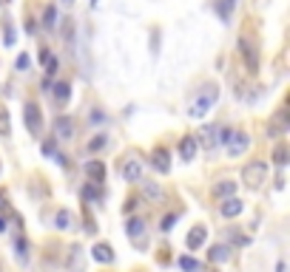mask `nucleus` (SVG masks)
Here are the masks:
<instances>
[{
    "label": "nucleus",
    "instance_id": "1",
    "mask_svg": "<svg viewBox=\"0 0 290 272\" xmlns=\"http://www.w3.org/2000/svg\"><path fill=\"white\" fill-rule=\"evenodd\" d=\"M216 100H219V91H216V85H205V91L199 94L194 100V105L188 108V116H194V119H199V116H205L210 111V108L216 105Z\"/></svg>",
    "mask_w": 290,
    "mask_h": 272
},
{
    "label": "nucleus",
    "instance_id": "2",
    "mask_svg": "<svg viewBox=\"0 0 290 272\" xmlns=\"http://www.w3.org/2000/svg\"><path fill=\"white\" fill-rule=\"evenodd\" d=\"M242 182H245L250 190H259V187L268 182V165H265V162H250V165H245Z\"/></svg>",
    "mask_w": 290,
    "mask_h": 272
},
{
    "label": "nucleus",
    "instance_id": "3",
    "mask_svg": "<svg viewBox=\"0 0 290 272\" xmlns=\"http://www.w3.org/2000/svg\"><path fill=\"white\" fill-rule=\"evenodd\" d=\"M225 148H228V156H242V153L250 148V136L245 133V130H231L228 133V139H225Z\"/></svg>",
    "mask_w": 290,
    "mask_h": 272
},
{
    "label": "nucleus",
    "instance_id": "4",
    "mask_svg": "<svg viewBox=\"0 0 290 272\" xmlns=\"http://www.w3.org/2000/svg\"><path fill=\"white\" fill-rule=\"evenodd\" d=\"M239 54H242V60H245L247 74H256V71H259V51H256L253 40L239 37Z\"/></svg>",
    "mask_w": 290,
    "mask_h": 272
},
{
    "label": "nucleus",
    "instance_id": "5",
    "mask_svg": "<svg viewBox=\"0 0 290 272\" xmlns=\"http://www.w3.org/2000/svg\"><path fill=\"white\" fill-rule=\"evenodd\" d=\"M23 119H26V128L31 136H40L43 130V116H40V105L37 102H26L23 105Z\"/></svg>",
    "mask_w": 290,
    "mask_h": 272
},
{
    "label": "nucleus",
    "instance_id": "6",
    "mask_svg": "<svg viewBox=\"0 0 290 272\" xmlns=\"http://www.w3.org/2000/svg\"><path fill=\"white\" fill-rule=\"evenodd\" d=\"M219 125H205L202 130H199V136H196V145H202L205 151H213L219 145Z\"/></svg>",
    "mask_w": 290,
    "mask_h": 272
},
{
    "label": "nucleus",
    "instance_id": "7",
    "mask_svg": "<svg viewBox=\"0 0 290 272\" xmlns=\"http://www.w3.org/2000/svg\"><path fill=\"white\" fill-rule=\"evenodd\" d=\"M54 139H74V119L57 116L54 119Z\"/></svg>",
    "mask_w": 290,
    "mask_h": 272
},
{
    "label": "nucleus",
    "instance_id": "8",
    "mask_svg": "<svg viewBox=\"0 0 290 272\" xmlns=\"http://www.w3.org/2000/svg\"><path fill=\"white\" fill-rule=\"evenodd\" d=\"M208 241V227H202V224H196V227H191L188 238H185V244H188V250H199L202 244Z\"/></svg>",
    "mask_w": 290,
    "mask_h": 272
},
{
    "label": "nucleus",
    "instance_id": "9",
    "mask_svg": "<svg viewBox=\"0 0 290 272\" xmlns=\"http://www.w3.org/2000/svg\"><path fill=\"white\" fill-rule=\"evenodd\" d=\"M242 210H245V204H242L236 196H228V199H222V204H219V213L225 215V218H236Z\"/></svg>",
    "mask_w": 290,
    "mask_h": 272
},
{
    "label": "nucleus",
    "instance_id": "10",
    "mask_svg": "<svg viewBox=\"0 0 290 272\" xmlns=\"http://www.w3.org/2000/svg\"><path fill=\"white\" fill-rule=\"evenodd\" d=\"M151 165H154V170H157V173H168V170H171V156H168L165 148H154Z\"/></svg>",
    "mask_w": 290,
    "mask_h": 272
},
{
    "label": "nucleus",
    "instance_id": "11",
    "mask_svg": "<svg viewBox=\"0 0 290 272\" xmlns=\"http://www.w3.org/2000/svg\"><path fill=\"white\" fill-rule=\"evenodd\" d=\"M86 176L94 185H102L105 182V165H102L100 159H94V162H86Z\"/></svg>",
    "mask_w": 290,
    "mask_h": 272
},
{
    "label": "nucleus",
    "instance_id": "12",
    "mask_svg": "<svg viewBox=\"0 0 290 272\" xmlns=\"http://www.w3.org/2000/svg\"><path fill=\"white\" fill-rule=\"evenodd\" d=\"M228 258H231V247H228V244H213V247L208 250L210 264H225Z\"/></svg>",
    "mask_w": 290,
    "mask_h": 272
},
{
    "label": "nucleus",
    "instance_id": "13",
    "mask_svg": "<svg viewBox=\"0 0 290 272\" xmlns=\"http://www.w3.org/2000/svg\"><path fill=\"white\" fill-rule=\"evenodd\" d=\"M196 151H199V145H196V136H182V145H179V156L185 159V162H191V159L196 156Z\"/></svg>",
    "mask_w": 290,
    "mask_h": 272
},
{
    "label": "nucleus",
    "instance_id": "14",
    "mask_svg": "<svg viewBox=\"0 0 290 272\" xmlns=\"http://www.w3.org/2000/svg\"><path fill=\"white\" fill-rule=\"evenodd\" d=\"M123 176H125V182H139V179H142V167H139L137 159H125Z\"/></svg>",
    "mask_w": 290,
    "mask_h": 272
},
{
    "label": "nucleus",
    "instance_id": "15",
    "mask_svg": "<svg viewBox=\"0 0 290 272\" xmlns=\"http://www.w3.org/2000/svg\"><path fill=\"white\" fill-rule=\"evenodd\" d=\"M125 233H128V238H134L137 244H142V238H145V221H142V218H131L128 227H125Z\"/></svg>",
    "mask_w": 290,
    "mask_h": 272
},
{
    "label": "nucleus",
    "instance_id": "16",
    "mask_svg": "<svg viewBox=\"0 0 290 272\" xmlns=\"http://www.w3.org/2000/svg\"><path fill=\"white\" fill-rule=\"evenodd\" d=\"M91 255H94V261H100V264H111V261H114V250H111L108 244H97L94 250H91Z\"/></svg>",
    "mask_w": 290,
    "mask_h": 272
},
{
    "label": "nucleus",
    "instance_id": "17",
    "mask_svg": "<svg viewBox=\"0 0 290 272\" xmlns=\"http://www.w3.org/2000/svg\"><path fill=\"white\" fill-rule=\"evenodd\" d=\"M233 190H236V185L228 182V179H222V182L213 185V196H216V199H228V196H233Z\"/></svg>",
    "mask_w": 290,
    "mask_h": 272
},
{
    "label": "nucleus",
    "instance_id": "18",
    "mask_svg": "<svg viewBox=\"0 0 290 272\" xmlns=\"http://www.w3.org/2000/svg\"><path fill=\"white\" fill-rule=\"evenodd\" d=\"M176 264H179L185 272H202V264H199L196 258H191V255H179V261H176Z\"/></svg>",
    "mask_w": 290,
    "mask_h": 272
},
{
    "label": "nucleus",
    "instance_id": "19",
    "mask_svg": "<svg viewBox=\"0 0 290 272\" xmlns=\"http://www.w3.org/2000/svg\"><path fill=\"white\" fill-rule=\"evenodd\" d=\"M57 26V6H46V12H43V29H54Z\"/></svg>",
    "mask_w": 290,
    "mask_h": 272
},
{
    "label": "nucleus",
    "instance_id": "20",
    "mask_svg": "<svg viewBox=\"0 0 290 272\" xmlns=\"http://www.w3.org/2000/svg\"><path fill=\"white\" fill-rule=\"evenodd\" d=\"M287 156H290L287 145H276V151H273V165L284 167V165H287Z\"/></svg>",
    "mask_w": 290,
    "mask_h": 272
},
{
    "label": "nucleus",
    "instance_id": "21",
    "mask_svg": "<svg viewBox=\"0 0 290 272\" xmlns=\"http://www.w3.org/2000/svg\"><path fill=\"white\" fill-rule=\"evenodd\" d=\"M139 182H142V179H139ZM142 196H145V199H162V187L151 185V182H142Z\"/></svg>",
    "mask_w": 290,
    "mask_h": 272
},
{
    "label": "nucleus",
    "instance_id": "22",
    "mask_svg": "<svg viewBox=\"0 0 290 272\" xmlns=\"http://www.w3.org/2000/svg\"><path fill=\"white\" fill-rule=\"evenodd\" d=\"M68 97H71V85H68V82H57V85H54V100L68 102Z\"/></svg>",
    "mask_w": 290,
    "mask_h": 272
},
{
    "label": "nucleus",
    "instance_id": "23",
    "mask_svg": "<svg viewBox=\"0 0 290 272\" xmlns=\"http://www.w3.org/2000/svg\"><path fill=\"white\" fill-rule=\"evenodd\" d=\"M83 199H86V201H97V199H102L100 185H86V187H83Z\"/></svg>",
    "mask_w": 290,
    "mask_h": 272
},
{
    "label": "nucleus",
    "instance_id": "24",
    "mask_svg": "<svg viewBox=\"0 0 290 272\" xmlns=\"http://www.w3.org/2000/svg\"><path fill=\"white\" fill-rule=\"evenodd\" d=\"M12 133V122H9V111L0 105V136H9Z\"/></svg>",
    "mask_w": 290,
    "mask_h": 272
},
{
    "label": "nucleus",
    "instance_id": "25",
    "mask_svg": "<svg viewBox=\"0 0 290 272\" xmlns=\"http://www.w3.org/2000/svg\"><path fill=\"white\" fill-rule=\"evenodd\" d=\"M15 250H17V255H20L23 261L29 258V241H26V236H17L15 238Z\"/></svg>",
    "mask_w": 290,
    "mask_h": 272
},
{
    "label": "nucleus",
    "instance_id": "26",
    "mask_svg": "<svg viewBox=\"0 0 290 272\" xmlns=\"http://www.w3.org/2000/svg\"><path fill=\"white\" fill-rule=\"evenodd\" d=\"M54 221H57V227H60V230H68V227H71V213H68V210H60Z\"/></svg>",
    "mask_w": 290,
    "mask_h": 272
},
{
    "label": "nucleus",
    "instance_id": "27",
    "mask_svg": "<svg viewBox=\"0 0 290 272\" xmlns=\"http://www.w3.org/2000/svg\"><path fill=\"white\" fill-rule=\"evenodd\" d=\"M105 145H108V136H94V139H91V142H88V151L94 153V151H100V148H105Z\"/></svg>",
    "mask_w": 290,
    "mask_h": 272
},
{
    "label": "nucleus",
    "instance_id": "28",
    "mask_svg": "<svg viewBox=\"0 0 290 272\" xmlns=\"http://www.w3.org/2000/svg\"><path fill=\"white\" fill-rule=\"evenodd\" d=\"M174 224H176V213H168L165 218H162V227H160V230H165V233H168V230L174 227Z\"/></svg>",
    "mask_w": 290,
    "mask_h": 272
},
{
    "label": "nucleus",
    "instance_id": "29",
    "mask_svg": "<svg viewBox=\"0 0 290 272\" xmlns=\"http://www.w3.org/2000/svg\"><path fill=\"white\" fill-rule=\"evenodd\" d=\"M29 54H20V57H17V68H20V71H26V68H29Z\"/></svg>",
    "mask_w": 290,
    "mask_h": 272
},
{
    "label": "nucleus",
    "instance_id": "30",
    "mask_svg": "<svg viewBox=\"0 0 290 272\" xmlns=\"http://www.w3.org/2000/svg\"><path fill=\"white\" fill-rule=\"evenodd\" d=\"M12 43H15V31H12V26L6 20V46H12Z\"/></svg>",
    "mask_w": 290,
    "mask_h": 272
},
{
    "label": "nucleus",
    "instance_id": "31",
    "mask_svg": "<svg viewBox=\"0 0 290 272\" xmlns=\"http://www.w3.org/2000/svg\"><path fill=\"white\" fill-rule=\"evenodd\" d=\"M137 201H139V199H128V201H125V213H131V210H137Z\"/></svg>",
    "mask_w": 290,
    "mask_h": 272
},
{
    "label": "nucleus",
    "instance_id": "32",
    "mask_svg": "<svg viewBox=\"0 0 290 272\" xmlns=\"http://www.w3.org/2000/svg\"><path fill=\"white\" fill-rule=\"evenodd\" d=\"M43 153H49V156H54V142H43Z\"/></svg>",
    "mask_w": 290,
    "mask_h": 272
},
{
    "label": "nucleus",
    "instance_id": "33",
    "mask_svg": "<svg viewBox=\"0 0 290 272\" xmlns=\"http://www.w3.org/2000/svg\"><path fill=\"white\" fill-rule=\"evenodd\" d=\"M91 119H94V122H102L105 116H102V111H94V114H91Z\"/></svg>",
    "mask_w": 290,
    "mask_h": 272
},
{
    "label": "nucleus",
    "instance_id": "34",
    "mask_svg": "<svg viewBox=\"0 0 290 272\" xmlns=\"http://www.w3.org/2000/svg\"><path fill=\"white\" fill-rule=\"evenodd\" d=\"M276 272H284V264H282V261H279V264H276Z\"/></svg>",
    "mask_w": 290,
    "mask_h": 272
},
{
    "label": "nucleus",
    "instance_id": "35",
    "mask_svg": "<svg viewBox=\"0 0 290 272\" xmlns=\"http://www.w3.org/2000/svg\"><path fill=\"white\" fill-rule=\"evenodd\" d=\"M3 230H6V221H3V218H0V233H3Z\"/></svg>",
    "mask_w": 290,
    "mask_h": 272
},
{
    "label": "nucleus",
    "instance_id": "36",
    "mask_svg": "<svg viewBox=\"0 0 290 272\" xmlns=\"http://www.w3.org/2000/svg\"><path fill=\"white\" fill-rule=\"evenodd\" d=\"M0 207H3V193H0Z\"/></svg>",
    "mask_w": 290,
    "mask_h": 272
},
{
    "label": "nucleus",
    "instance_id": "37",
    "mask_svg": "<svg viewBox=\"0 0 290 272\" xmlns=\"http://www.w3.org/2000/svg\"><path fill=\"white\" fill-rule=\"evenodd\" d=\"M208 272H219V269H208Z\"/></svg>",
    "mask_w": 290,
    "mask_h": 272
},
{
    "label": "nucleus",
    "instance_id": "38",
    "mask_svg": "<svg viewBox=\"0 0 290 272\" xmlns=\"http://www.w3.org/2000/svg\"><path fill=\"white\" fill-rule=\"evenodd\" d=\"M63 3H71V0H63Z\"/></svg>",
    "mask_w": 290,
    "mask_h": 272
},
{
    "label": "nucleus",
    "instance_id": "39",
    "mask_svg": "<svg viewBox=\"0 0 290 272\" xmlns=\"http://www.w3.org/2000/svg\"><path fill=\"white\" fill-rule=\"evenodd\" d=\"M0 3H3V0H0Z\"/></svg>",
    "mask_w": 290,
    "mask_h": 272
}]
</instances>
